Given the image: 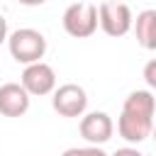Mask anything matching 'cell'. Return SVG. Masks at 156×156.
Instances as JSON below:
<instances>
[{"instance_id": "cell-15", "label": "cell", "mask_w": 156, "mask_h": 156, "mask_svg": "<svg viewBox=\"0 0 156 156\" xmlns=\"http://www.w3.org/2000/svg\"><path fill=\"white\" fill-rule=\"evenodd\" d=\"M151 134H154V139H156V127H154V132H151Z\"/></svg>"}, {"instance_id": "cell-9", "label": "cell", "mask_w": 156, "mask_h": 156, "mask_svg": "<svg viewBox=\"0 0 156 156\" xmlns=\"http://www.w3.org/2000/svg\"><path fill=\"white\" fill-rule=\"evenodd\" d=\"M134 37L136 44L146 51L156 49V10H141L134 20Z\"/></svg>"}, {"instance_id": "cell-3", "label": "cell", "mask_w": 156, "mask_h": 156, "mask_svg": "<svg viewBox=\"0 0 156 156\" xmlns=\"http://www.w3.org/2000/svg\"><path fill=\"white\" fill-rule=\"evenodd\" d=\"M98 24H100V15L93 2H73L63 12V29H66V34H71L76 39L93 37Z\"/></svg>"}, {"instance_id": "cell-14", "label": "cell", "mask_w": 156, "mask_h": 156, "mask_svg": "<svg viewBox=\"0 0 156 156\" xmlns=\"http://www.w3.org/2000/svg\"><path fill=\"white\" fill-rule=\"evenodd\" d=\"M20 5H27V7H39V5H44L46 0H17Z\"/></svg>"}, {"instance_id": "cell-2", "label": "cell", "mask_w": 156, "mask_h": 156, "mask_svg": "<svg viewBox=\"0 0 156 156\" xmlns=\"http://www.w3.org/2000/svg\"><path fill=\"white\" fill-rule=\"evenodd\" d=\"M7 49H10V56L17 63L29 66V63H37V61L44 58V54H46V37L39 29L22 27V29H15L7 37Z\"/></svg>"}, {"instance_id": "cell-11", "label": "cell", "mask_w": 156, "mask_h": 156, "mask_svg": "<svg viewBox=\"0 0 156 156\" xmlns=\"http://www.w3.org/2000/svg\"><path fill=\"white\" fill-rule=\"evenodd\" d=\"M144 80L151 90H156V58H151L146 66H144Z\"/></svg>"}, {"instance_id": "cell-6", "label": "cell", "mask_w": 156, "mask_h": 156, "mask_svg": "<svg viewBox=\"0 0 156 156\" xmlns=\"http://www.w3.org/2000/svg\"><path fill=\"white\" fill-rule=\"evenodd\" d=\"M20 83L24 85V90L29 95H39L41 98V95H49V93L56 90V73H54V68L49 63L37 61V63L24 66Z\"/></svg>"}, {"instance_id": "cell-4", "label": "cell", "mask_w": 156, "mask_h": 156, "mask_svg": "<svg viewBox=\"0 0 156 156\" xmlns=\"http://www.w3.org/2000/svg\"><path fill=\"white\" fill-rule=\"evenodd\" d=\"M100 15V27L107 37H124L132 27H134V17L129 5L124 2H115V0H105L98 7Z\"/></svg>"}, {"instance_id": "cell-5", "label": "cell", "mask_w": 156, "mask_h": 156, "mask_svg": "<svg viewBox=\"0 0 156 156\" xmlns=\"http://www.w3.org/2000/svg\"><path fill=\"white\" fill-rule=\"evenodd\" d=\"M51 105L61 117H83L88 110V95L78 83H63L54 90Z\"/></svg>"}, {"instance_id": "cell-12", "label": "cell", "mask_w": 156, "mask_h": 156, "mask_svg": "<svg viewBox=\"0 0 156 156\" xmlns=\"http://www.w3.org/2000/svg\"><path fill=\"white\" fill-rule=\"evenodd\" d=\"M112 156H144V154L136 151V149H132V146H124V149H117Z\"/></svg>"}, {"instance_id": "cell-13", "label": "cell", "mask_w": 156, "mask_h": 156, "mask_svg": "<svg viewBox=\"0 0 156 156\" xmlns=\"http://www.w3.org/2000/svg\"><path fill=\"white\" fill-rule=\"evenodd\" d=\"M7 37H10V34H7V20L0 15V44H5Z\"/></svg>"}, {"instance_id": "cell-8", "label": "cell", "mask_w": 156, "mask_h": 156, "mask_svg": "<svg viewBox=\"0 0 156 156\" xmlns=\"http://www.w3.org/2000/svg\"><path fill=\"white\" fill-rule=\"evenodd\" d=\"M32 95L24 90L22 83H2L0 85V115L5 117H22L29 110Z\"/></svg>"}, {"instance_id": "cell-7", "label": "cell", "mask_w": 156, "mask_h": 156, "mask_svg": "<svg viewBox=\"0 0 156 156\" xmlns=\"http://www.w3.org/2000/svg\"><path fill=\"white\" fill-rule=\"evenodd\" d=\"M112 132H115V122L107 112H88L80 117V136L88 141V144H105L112 139Z\"/></svg>"}, {"instance_id": "cell-10", "label": "cell", "mask_w": 156, "mask_h": 156, "mask_svg": "<svg viewBox=\"0 0 156 156\" xmlns=\"http://www.w3.org/2000/svg\"><path fill=\"white\" fill-rule=\"evenodd\" d=\"M61 156H107L100 146L90 144V146H73V149H66Z\"/></svg>"}, {"instance_id": "cell-1", "label": "cell", "mask_w": 156, "mask_h": 156, "mask_svg": "<svg viewBox=\"0 0 156 156\" xmlns=\"http://www.w3.org/2000/svg\"><path fill=\"white\" fill-rule=\"evenodd\" d=\"M154 112H156V100L151 90H132L117 119L119 136L129 144H141L144 139H149L154 132Z\"/></svg>"}, {"instance_id": "cell-16", "label": "cell", "mask_w": 156, "mask_h": 156, "mask_svg": "<svg viewBox=\"0 0 156 156\" xmlns=\"http://www.w3.org/2000/svg\"><path fill=\"white\" fill-rule=\"evenodd\" d=\"M144 156H156V154H144Z\"/></svg>"}]
</instances>
